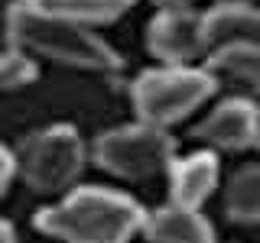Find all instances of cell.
Returning <instances> with one entry per match:
<instances>
[{
  "label": "cell",
  "mask_w": 260,
  "mask_h": 243,
  "mask_svg": "<svg viewBox=\"0 0 260 243\" xmlns=\"http://www.w3.org/2000/svg\"><path fill=\"white\" fill-rule=\"evenodd\" d=\"M146 211L130 194L75 185L62 201L36 214V230L59 243H130L143 230Z\"/></svg>",
  "instance_id": "cell-1"
},
{
  "label": "cell",
  "mask_w": 260,
  "mask_h": 243,
  "mask_svg": "<svg viewBox=\"0 0 260 243\" xmlns=\"http://www.w3.org/2000/svg\"><path fill=\"white\" fill-rule=\"evenodd\" d=\"M7 43L23 49L32 59H49L81 71L117 75L124 68L120 55L94 29L52 16L32 7L29 0H16L7 7Z\"/></svg>",
  "instance_id": "cell-2"
},
{
  "label": "cell",
  "mask_w": 260,
  "mask_h": 243,
  "mask_svg": "<svg viewBox=\"0 0 260 243\" xmlns=\"http://www.w3.org/2000/svg\"><path fill=\"white\" fill-rule=\"evenodd\" d=\"M215 88L218 81L205 65H159L134 78L130 101L137 120L153 127H173L195 107H202L215 94Z\"/></svg>",
  "instance_id": "cell-3"
},
{
  "label": "cell",
  "mask_w": 260,
  "mask_h": 243,
  "mask_svg": "<svg viewBox=\"0 0 260 243\" xmlns=\"http://www.w3.org/2000/svg\"><path fill=\"white\" fill-rule=\"evenodd\" d=\"M16 175L39 194H65L78 185L91 152L75 127L52 124L23 136L16 146Z\"/></svg>",
  "instance_id": "cell-4"
},
{
  "label": "cell",
  "mask_w": 260,
  "mask_h": 243,
  "mask_svg": "<svg viewBox=\"0 0 260 243\" xmlns=\"http://www.w3.org/2000/svg\"><path fill=\"white\" fill-rule=\"evenodd\" d=\"M91 162L124 182H153L169 175L176 162V140L166 133V127L137 120L98 136L91 143Z\"/></svg>",
  "instance_id": "cell-5"
},
{
  "label": "cell",
  "mask_w": 260,
  "mask_h": 243,
  "mask_svg": "<svg viewBox=\"0 0 260 243\" xmlns=\"http://www.w3.org/2000/svg\"><path fill=\"white\" fill-rule=\"evenodd\" d=\"M146 46L162 65H199L208 59L205 20L195 10H159L146 26Z\"/></svg>",
  "instance_id": "cell-6"
},
{
  "label": "cell",
  "mask_w": 260,
  "mask_h": 243,
  "mask_svg": "<svg viewBox=\"0 0 260 243\" xmlns=\"http://www.w3.org/2000/svg\"><path fill=\"white\" fill-rule=\"evenodd\" d=\"M195 140H202L215 152H244L257 149L260 140V110L250 97H228L218 107L208 110L205 120L192 130Z\"/></svg>",
  "instance_id": "cell-7"
},
{
  "label": "cell",
  "mask_w": 260,
  "mask_h": 243,
  "mask_svg": "<svg viewBox=\"0 0 260 243\" xmlns=\"http://www.w3.org/2000/svg\"><path fill=\"white\" fill-rule=\"evenodd\" d=\"M208 55L231 46H260V7L257 4H215L202 13Z\"/></svg>",
  "instance_id": "cell-8"
},
{
  "label": "cell",
  "mask_w": 260,
  "mask_h": 243,
  "mask_svg": "<svg viewBox=\"0 0 260 243\" xmlns=\"http://www.w3.org/2000/svg\"><path fill=\"white\" fill-rule=\"evenodd\" d=\"M146 243H215V227L199 208H179L169 201L166 208L146 211L143 217Z\"/></svg>",
  "instance_id": "cell-9"
},
{
  "label": "cell",
  "mask_w": 260,
  "mask_h": 243,
  "mask_svg": "<svg viewBox=\"0 0 260 243\" xmlns=\"http://www.w3.org/2000/svg\"><path fill=\"white\" fill-rule=\"evenodd\" d=\"M218 156L215 149L205 152H192L185 159H176L169 169V201L179 208H202L208 201V194L218 185Z\"/></svg>",
  "instance_id": "cell-10"
},
{
  "label": "cell",
  "mask_w": 260,
  "mask_h": 243,
  "mask_svg": "<svg viewBox=\"0 0 260 243\" xmlns=\"http://www.w3.org/2000/svg\"><path fill=\"white\" fill-rule=\"evenodd\" d=\"M205 68L218 85L241 91V97H260V46L218 49L205 59Z\"/></svg>",
  "instance_id": "cell-11"
},
{
  "label": "cell",
  "mask_w": 260,
  "mask_h": 243,
  "mask_svg": "<svg viewBox=\"0 0 260 243\" xmlns=\"http://www.w3.org/2000/svg\"><path fill=\"white\" fill-rule=\"evenodd\" d=\"M29 4L52 16H62V20L94 29V26H108V23L120 20L137 0H29Z\"/></svg>",
  "instance_id": "cell-12"
},
{
  "label": "cell",
  "mask_w": 260,
  "mask_h": 243,
  "mask_svg": "<svg viewBox=\"0 0 260 243\" xmlns=\"http://www.w3.org/2000/svg\"><path fill=\"white\" fill-rule=\"evenodd\" d=\"M224 214L234 224H257L260 221V162L244 166L224 185Z\"/></svg>",
  "instance_id": "cell-13"
},
{
  "label": "cell",
  "mask_w": 260,
  "mask_h": 243,
  "mask_svg": "<svg viewBox=\"0 0 260 243\" xmlns=\"http://www.w3.org/2000/svg\"><path fill=\"white\" fill-rule=\"evenodd\" d=\"M39 78V59L7 43L0 49V91H16Z\"/></svg>",
  "instance_id": "cell-14"
},
{
  "label": "cell",
  "mask_w": 260,
  "mask_h": 243,
  "mask_svg": "<svg viewBox=\"0 0 260 243\" xmlns=\"http://www.w3.org/2000/svg\"><path fill=\"white\" fill-rule=\"evenodd\" d=\"M13 178H16V152L7 149V146L0 143V198L7 194V188H10Z\"/></svg>",
  "instance_id": "cell-15"
},
{
  "label": "cell",
  "mask_w": 260,
  "mask_h": 243,
  "mask_svg": "<svg viewBox=\"0 0 260 243\" xmlns=\"http://www.w3.org/2000/svg\"><path fill=\"white\" fill-rule=\"evenodd\" d=\"M150 4H156L159 10H192L199 0H150Z\"/></svg>",
  "instance_id": "cell-16"
},
{
  "label": "cell",
  "mask_w": 260,
  "mask_h": 243,
  "mask_svg": "<svg viewBox=\"0 0 260 243\" xmlns=\"http://www.w3.org/2000/svg\"><path fill=\"white\" fill-rule=\"evenodd\" d=\"M0 243H16V230L10 221H0Z\"/></svg>",
  "instance_id": "cell-17"
},
{
  "label": "cell",
  "mask_w": 260,
  "mask_h": 243,
  "mask_svg": "<svg viewBox=\"0 0 260 243\" xmlns=\"http://www.w3.org/2000/svg\"><path fill=\"white\" fill-rule=\"evenodd\" d=\"M218 4H254V0H218Z\"/></svg>",
  "instance_id": "cell-18"
},
{
  "label": "cell",
  "mask_w": 260,
  "mask_h": 243,
  "mask_svg": "<svg viewBox=\"0 0 260 243\" xmlns=\"http://www.w3.org/2000/svg\"><path fill=\"white\" fill-rule=\"evenodd\" d=\"M257 149H260V140H257Z\"/></svg>",
  "instance_id": "cell-19"
}]
</instances>
